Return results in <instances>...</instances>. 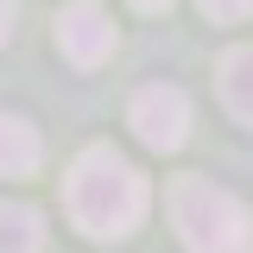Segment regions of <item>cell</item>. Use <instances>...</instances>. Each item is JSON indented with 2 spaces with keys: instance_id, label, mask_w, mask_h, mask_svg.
<instances>
[{
  "instance_id": "cell-1",
  "label": "cell",
  "mask_w": 253,
  "mask_h": 253,
  "mask_svg": "<svg viewBox=\"0 0 253 253\" xmlns=\"http://www.w3.org/2000/svg\"><path fill=\"white\" fill-rule=\"evenodd\" d=\"M146 203H152L146 177L114 146H83L70 177H63V209L89 241H126L146 221Z\"/></svg>"
},
{
  "instance_id": "cell-2",
  "label": "cell",
  "mask_w": 253,
  "mask_h": 253,
  "mask_svg": "<svg viewBox=\"0 0 253 253\" xmlns=\"http://www.w3.org/2000/svg\"><path fill=\"white\" fill-rule=\"evenodd\" d=\"M171 228L190 253H253V209L209 177L171 184Z\"/></svg>"
},
{
  "instance_id": "cell-3",
  "label": "cell",
  "mask_w": 253,
  "mask_h": 253,
  "mask_svg": "<svg viewBox=\"0 0 253 253\" xmlns=\"http://www.w3.org/2000/svg\"><path fill=\"white\" fill-rule=\"evenodd\" d=\"M126 126L139 133V146H152V152H177L190 139V95L171 89V83H152V89H139L126 101Z\"/></svg>"
},
{
  "instance_id": "cell-4",
  "label": "cell",
  "mask_w": 253,
  "mask_h": 253,
  "mask_svg": "<svg viewBox=\"0 0 253 253\" xmlns=\"http://www.w3.org/2000/svg\"><path fill=\"white\" fill-rule=\"evenodd\" d=\"M57 51L76 63V70L108 63V57H114V19H108V6H95V0L63 6V13H57Z\"/></svg>"
},
{
  "instance_id": "cell-5",
  "label": "cell",
  "mask_w": 253,
  "mask_h": 253,
  "mask_svg": "<svg viewBox=\"0 0 253 253\" xmlns=\"http://www.w3.org/2000/svg\"><path fill=\"white\" fill-rule=\"evenodd\" d=\"M44 165V139L26 114H0V177H32Z\"/></svg>"
},
{
  "instance_id": "cell-6",
  "label": "cell",
  "mask_w": 253,
  "mask_h": 253,
  "mask_svg": "<svg viewBox=\"0 0 253 253\" xmlns=\"http://www.w3.org/2000/svg\"><path fill=\"white\" fill-rule=\"evenodd\" d=\"M215 76H221V101H228V114L253 126V44H234V51L221 57Z\"/></svg>"
},
{
  "instance_id": "cell-7",
  "label": "cell",
  "mask_w": 253,
  "mask_h": 253,
  "mask_svg": "<svg viewBox=\"0 0 253 253\" xmlns=\"http://www.w3.org/2000/svg\"><path fill=\"white\" fill-rule=\"evenodd\" d=\"M44 247V215L32 203H0V253H38Z\"/></svg>"
},
{
  "instance_id": "cell-8",
  "label": "cell",
  "mask_w": 253,
  "mask_h": 253,
  "mask_svg": "<svg viewBox=\"0 0 253 253\" xmlns=\"http://www.w3.org/2000/svg\"><path fill=\"white\" fill-rule=\"evenodd\" d=\"M196 6H203L215 26H241V19L253 13V0H196Z\"/></svg>"
},
{
  "instance_id": "cell-9",
  "label": "cell",
  "mask_w": 253,
  "mask_h": 253,
  "mask_svg": "<svg viewBox=\"0 0 253 253\" xmlns=\"http://www.w3.org/2000/svg\"><path fill=\"white\" fill-rule=\"evenodd\" d=\"M13 19H19V0H0V44L13 38Z\"/></svg>"
},
{
  "instance_id": "cell-10",
  "label": "cell",
  "mask_w": 253,
  "mask_h": 253,
  "mask_svg": "<svg viewBox=\"0 0 253 253\" xmlns=\"http://www.w3.org/2000/svg\"><path fill=\"white\" fill-rule=\"evenodd\" d=\"M133 6H139V13H158V6H171V0H133Z\"/></svg>"
}]
</instances>
